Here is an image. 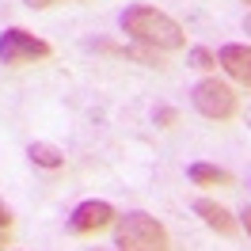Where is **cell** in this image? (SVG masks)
<instances>
[{"instance_id":"cell-9","label":"cell","mask_w":251,"mask_h":251,"mask_svg":"<svg viewBox=\"0 0 251 251\" xmlns=\"http://www.w3.org/2000/svg\"><path fill=\"white\" fill-rule=\"evenodd\" d=\"M27 156H31V164L46 168V172H57V168L65 164V152H61V149H53V145H46V141H34L31 149H27Z\"/></svg>"},{"instance_id":"cell-11","label":"cell","mask_w":251,"mask_h":251,"mask_svg":"<svg viewBox=\"0 0 251 251\" xmlns=\"http://www.w3.org/2000/svg\"><path fill=\"white\" fill-rule=\"evenodd\" d=\"M175 118H179V114H175L172 107H160V110H156V122H160V126H172Z\"/></svg>"},{"instance_id":"cell-15","label":"cell","mask_w":251,"mask_h":251,"mask_svg":"<svg viewBox=\"0 0 251 251\" xmlns=\"http://www.w3.org/2000/svg\"><path fill=\"white\" fill-rule=\"evenodd\" d=\"M4 248H8V236H4V232H0V251H4Z\"/></svg>"},{"instance_id":"cell-12","label":"cell","mask_w":251,"mask_h":251,"mask_svg":"<svg viewBox=\"0 0 251 251\" xmlns=\"http://www.w3.org/2000/svg\"><path fill=\"white\" fill-rule=\"evenodd\" d=\"M27 8H53V4H61V0H23Z\"/></svg>"},{"instance_id":"cell-10","label":"cell","mask_w":251,"mask_h":251,"mask_svg":"<svg viewBox=\"0 0 251 251\" xmlns=\"http://www.w3.org/2000/svg\"><path fill=\"white\" fill-rule=\"evenodd\" d=\"M187 57H190V65H194V69H213V65H217V57H213L205 46H194Z\"/></svg>"},{"instance_id":"cell-8","label":"cell","mask_w":251,"mask_h":251,"mask_svg":"<svg viewBox=\"0 0 251 251\" xmlns=\"http://www.w3.org/2000/svg\"><path fill=\"white\" fill-rule=\"evenodd\" d=\"M190 183L198 187H232V172H225L217 164H190Z\"/></svg>"},{"instance_id":"cell-2","label":"cell","mask_w":251,"mask_h":251,"mask_svg":"<svg viewBox=\"0 0 251 251\" xmlns=\"http://www.w3.org/2000/svg\"><path fill=\"white\" fill-rule=\"evenodd\" d=\"M114 248L118 251H172V240H168V228L156 217L133 209V213L114 221Z\"/></svg>"},{"instance_id":"cell-13","label":"cell","mask_w":251,"mask_h":251,"mask_svg":"<svg viewBox=\"0 0 251 251\" xmlns=\"http://www.w3.org/2000/svg\"><path fill=\"white\" fill-rule=\"evenodd\" d=\"M12 225V213H8V205H0V228H8Z\"/></svg>"},{"instance_id":"cell-5","label":"cell","mask_w":251,"mask_h":251,"mask_svg":"<svg viewBox=\"0 0 251 251\" xmlns=\"http://www.w3.org/2000/svg\"><path fill=\"white\" fill-rule=\"evenodd\" d=\"M114 221H118V213H114V205H110V202L88 198V202H80L76 209H73V217H69V232H73V236H92V232H99V228L114 225Z\"/></svg>"},{"instance_id":"cell-6","label":"cell","mask_w":251,"mask_h":251,"mask_svg":"<svg viewBox=\"0 0 251 251\" xmlns=\"http://www.w3.org/2000/svg\"><path fill=\"white\" fill-rule=\"evenodd\" d=\"M194 213L221 236H236V228H240V221H236L221 202H213V198H198V202H194Z\"/></svg>"},{"instance_id":"cell-4","label":"cell","mask_w":251,"mask_h":251,"mask_svg":"<svg viewBox=\"0 0 251 251\" xmlns=\"http://www.w3.org/2000/svg\"><path fill=\"white\" fill-rule=\"evenodd\" d=\"M50 57V42L46 38H38V34L23 31V27H8V31L0 34V61L4 65H34Z\"/></svg>"},{"instance_id":"cell-16","label":"cell","mask_w":251,"mask_h":251,"mask_svg":"<svg viewBox=\"0 0 251 251\" xmlns=\"http://www.w3.org/2000/svg\"><path fill=\"white\" fill-rule=\"evenodd\" d=\"M244 31H248V34H251V16H248V19H244Z\"/></svg>"},{"instance_id":"cell-14","label":"cell","mask_w":251,"mask_h":251,"mask_svg":"<svg viewBox=\"0 0 251 251\" xmlns=\"http://www.w3.org/2000/svg\"><path fill=\"white\" fill-rule=\"evenodd\" d=\"M240 221H244V228H248V236H251V209H244V217H240Z\"/></svg>"},{"instance_id":"cell-1","label":"cell","mask_w":251,"mask_h":251,"mask_svg":"<svg viewBox=\"0 0 251 251\" xmlns=\"http://www.w3.org/2000/svg\"><path fill=\"white\" fill-rule=\"evenodd\" d=\"M118 23H122V31L137 46H149V50H156V53H175V50H183V42H187L183 27L168 12L152 8V4H129L122 16H118Z\"/></svg>"},{"instance_id":"cell-17","label":"cell","mask_w":251,"mask_h":251,"mask_svg":"<svg viewBox=\"0 0 251 251\" xmlns=\"http://www.w3.org/2000/svg\"><path fill=\"white\" fill-rule=\"evenodd\" d=\"M244 4H251V0H244Z\"/></svg>"},{"instance_id":"cell-7","label":"cell","mask_w":251,"mask_h":251,"mask_svg":"<svg viewBox=\"0 0 251 251\" xmlns=\"http://www.w3.org/2000/svg\"><path fill=\"white\" fill-rule=\"evenodd\" d=\"M217 65L228 73L232 80H240V84H251V46H225L217 53Z\"/></svg>"},{"instance_id":"cell-3","label":"cell","mask_w":251,"mask_h":251,"mask_svg":"<svg viewBox=\"0 0 251 251\" xmlns=\"http://www.w3.org/2000/svg\"><path fill=\"white\" fill-rule=\"evenodd\" d=\"M190 103L202 118H213V122H228L236 110H240V95L232 92V84H225L217 76H205L194 84L190 92Z\"/></svg>"}]
</instances>
